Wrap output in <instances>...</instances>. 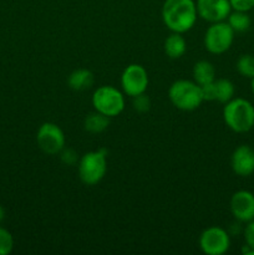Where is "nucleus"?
<instances>
[{"instance_id":"obj_1","label":"nucleus","mask_w":254,"mask_h":255,"mask_svg":"<svg viewBox=\"0 0 254 255\" xmlns=\"http://www.w3.org/2000/svg\"><path fill=\"white\" fill-rule=\"evenodd\" d=\"M198 17L193 0H166L162 6V20L172 32L189 31Z\"/></svg>"},{"instance_id":"obj_2","label":"nucleus","mask_w":254,"mask_h":255,"mask_svg":"<svg viewBox=\"0 0 254 255\" xmlns=\"http://www.w3.org/2000/svg\"><path fill=\"white\" fill-rule=\"evenodd\" d=\"M223 120L233 132H249L254 127V106L248 100L233 97L224 106Z\"/></svg>"},{"instance_id":"obj_3","label":"nucleus","mask_w":254,"mask_h":255,"mask_svg":"<svg viewBox=\"0 0 254 255\" xmlns=\"http://www.w3.org/2000/svg\"><path fill=\"white\" fill-rule=\"evenodd\" d=\"M169 101L182 111H193L201 106L203 100L201 86L191 80H177L168 90Z\"/></svg>"},{"instance_id":"obj_4","label":"nucleus","mask_w":254,"mask_h":255,"mask_svg":"<svg viewBox=\"0 0 254 255\" xmlns=\"http://www.w3.org/2000/svg\"><path fill=\"white\" fill-rule=\"evenodd\" d=\"M107 171L106 149L91 151L85 153L79 161V177L86 186L100 183Z\"/></svg>"},{"instance_id":"obj_5","label":"nucleus","mask_w":254,"mask_h":255,"mask_svg":"<svg viewBox=\"0 0 254 255\" xmlns=\"http://www.w3.org/2000/svg\"><path fill=\"white\" fill-rule=\"evenodd\" d=\"M92 106L95 111L110 119L119 116L125 109L124 94L114 86H100L92 95Z\"/></svg>"},{"instance_id":"obj_6","label":"nucleus","mask_w":254,"mask_h":255,"mask_svg":"<svg viewBox=\"0 0 254 255\" xmlns=\"http://www.w3.org/2000/svg\"><path fill=\"white\" fill-rule=\"evenodd\" d=\"M234 30L227 21L212 22L204 35V47L214 55L224 54L231 49L234 40Z\"/></svg>"},{"instance_id":"obj_7","label":"nucleus","mask_w":254,"mask_h":255,"mask_svg":"<svg viewBox=\"0 0 254 255\" xmlns=\"http://www.w3.org/2000/svg\"><path fill=\"white\" fill-rule=\"evenodd\" d=\"M199 248L207 255H222L231 248V236L221 227H209L199 236Z\"/></svg>"},{"instance_id":"obj_8","label":"nucleus","mask_w":254,"mask_h":255,"mask_svg":"<svg viewBox=\"0 0 254 255\" xmlns=\"http://www.w3.org/2000/svg\"><path fill=\"white\" fill-rule=\"evenodd\" d=\"M37 146L44 153L57 154L65 147V133L56 124L45 122L39 127L36 133Z\"/></svg>"},{"instance_id":"obj_9","label":"nucleus","mask_w":254,"mask_h":255,"mask_svg":"<svg viewBox=\"0 0 254 255\" xmlns=\"http://www.w3.org/2000/svg\"><path fill=\"white\" fill-rule=\"evenodd\" d=\"M121 86L124 94L132 99L146 92L148 87V74L146 69L138 64H131L121 75Z\"/></svg>"},{"instance_id":"obj_10","label":"nucleus","mask_w":254,"mask_h":255,"mask_svg":"<svg viewBox=\"0 0 254 255\" xmlns=\"http://www.w3.org/2000/svg\"><path fill=\"white\" fill-rule=\"evenodd\" d=\"M196 6L198 16L208 22L224 21L232 11L229 0H197Z\"/></svg>"},{"instance_id":"obj_11","label":"nucleus","mask_w":254,"mask_h":255,"mask_svg":"<svg viewBox=\"0 0 254 255\" xmlns=\"http://www.w3.org/2000/svg\"><path fill=\"white\" fill-rule=\"evenodd\" d=\"M231 212L236 221L248 223L254 219V194L249 191L236 192L231 198Z\"/></svg>"},{"instance_id":"obj_12","label":"nucleus","mask_w":254,"mask_h":255,"mask_svg":"<svg viewBox=\"0 0 254 255\" xmlns=\"http://www.w3.org/2000/svg\"><path fill=\"white\" fill-rule=\"evenodd\" d=\"M201 90L204 101H218L224 105L231 101L236 94L234 84L228 79L214 80L211 84L201 86Z\"/></svg>"},{"instance_id":"obj_13","label":"nucleus","mask_w":254,"mask_h":255,"mask_svg":"<svg viewBox=\"0 0 254 255\" xmlns=\"http://www.w3.org/2000/svg\"><path fill=\"white\" fill-rule=\"evenodd\" d=\"M231 167L237 176H252L254 173V149L248 144L237 147L232 153Z\"/></svg>"},{"instance_id":"obj_14","label":"nucleus","mask_w":254,"mask_h":255,"mask_svg":"<svg viewBox=\"0 0 254 255\" xmlns=\"http://www.w3.org/2000/svg\"><path fill=\"white\" fill-rule=\"evenodd\" d=\"M95 76L87 69L74 70L67 77V85L74 91H86L94 86Z\"/></svg>"},{"instance_id":"obj_15","label":"nucleus","mask_w":254,"mask_h":255,"mask_svg":"<svg viewBox=\"0 0 254 255\" xmlns=\"http://www.w3.org/2000/svg\"><path fill=\"white\" fill-rule=\"evenodd\" d=\"M187 50L186 39L179 32H172L164 40V54L169 59H179L184 55Z\"/></svg>"},{"instance_id":"obj_16","label":"nucleus","mask_w":254,"mask_h":255,"mask_svg":"<svg viewBox=\"0 0 254 255\" xmlns=\"http://www.w3.org/2000/svg\"><path fill=\"white\" fill-rule=\"evenodd\" d=\"M192 75H193L194 82H197L199 86H203V85L211 84L216 80V69L212 62L207 61V60H201L194 64Z\"/></svg>"},{"instance_id":"obj_17","label":"nucleus","mask_w":254,"mask_h":255,"mask_svg":"<svg viewBox=\"0 0 254 255\" xmlns=\"http://www.w3.org/2000/svg\"><path fill=\"white\" fill-rule=\"evenodd\" d=\"M110 125V117L105 116V115L100 114V112L95 111L92 114H90L89 116L85 119L84 126L85 129L87 132H91V133H100V132H104L105 129L109 127Z\"/></svg>"},{"instance_id":"obj_18","label":"nucleus","mask_w":254,"mask_h":255,"mask_svg":"<svg viewBox=\"0 0 254 255\" xmlns=\"http://www.w3.org/2000/svg\"><path fill=\"white\" fill-rule=\"evenodd\" d=\"M227 22L231 25V27L234 30V32H246L247 30H249V27H251L252 19L248 15V12L233 10V11H231V14L228 15V17H227Z\"/></svg>"},{"instance_id":"obj_19","label":"nucleus","mask_w":254,"mask_h":255,"mask_svg":"<svg viewBox=\"0 0 254 255\" xmlns=\"http://www.w3.org/2000/svg\"><path fill=\"white\" fill-rule=\"evenodd\" d=\"M237 71L239 75L247 79H253L254 77V55L243 54L237 60Z\"/></svg>"},{"instance_id":"obj_20","label":"nucleus","mask_w":254,"mask_h":255,"mask_svg":"<svg viewBox=\"0 0 254 255\" xmlns=\"http://www.w3.org/2000/svg\"><path fill=\"white\" fill-rule=\"evenodd\" d=\"M14 248V238L11 233L0 227V255H7Z\"/></svg>"},{"instance_id":"obj_21","label":"nucleus","mask_w":254,"mask_h":255,"mask_svg":"<svg viewBox=\"0 0 254 255\" xmlns=\"http://www.w3.org/2000/svg\"><path fill=\"white\" fill-rule=\"evenodd\" d=\"M133 107L138 112L148 111L149 107H151V100L144 94L138 95V96L133 97Z\"/></svg>"},{"instance_id":"obj_22","label":"nucleus","mask_w":254,"mask_h":255,"mask_svg":"<svg viewBox=\"0 0 254 255\" xmlns=\"http://www.w3.org/2000/svg\"><path fill=\"white\" fill-rule=\"evenodd\" d=\"M232 10L237 11H251L254 9V0H229Z\"/></svg>"},{"instance_id":"obj_23","label":"nucleus","mask_w":254,"mask_h":255,"mask_svg":"<svg viewBox=\"0 0 254 255\" xmlns=\"http://www.w3.org/2000/svg\"><path fill=\"white\" fill-rule=\"evenodd\" d=\"M243 236L247 246L251 247V248H254V219L248 222L247 226L244 227Z\"/></svg>"},{"instance_id":"obj_24","label":"nucleus","mask_w":254,"mask_h":255,"mask_svg":"<svg viewBox=\"0 0 254 255\" xmlns=\"http://www.w3.org/2000/svg\"><path fill=\"white\" fill-rule=\"evenodd\" d=\"M61 153V161L64 162L67 166H74L77 162V153L71 148H62V151L60 152Z\"/></svg>"},{"instance_id":"obj_25","label":"nucleus","mask_w":254,"mask_h":255,"mask_svg":"<svg viewBox=\"0 0 254 255\" xmlns=\"http://www.w3.org/2000/svg\"><path fill=\"white\" fill-rule=\"evenodd\" d=\"M4 218H5V209L2 208V206L0 204V223L4 221Z\"/></svg>"},{"instance_id":"obj_26","label":"nucleus","mask_w":254,"mask_h":255,"mask_svg":"<svg viewBox=\"0 0 254 255\" xmlns=\"http://www.w3.org/2000/svg\"><path fill=\"white\" fill-rule=\"evenodd\" d=\"M251 89H252V92H253V95H254V77L253 79H251Z\"/></svg>"}]
</instances>
